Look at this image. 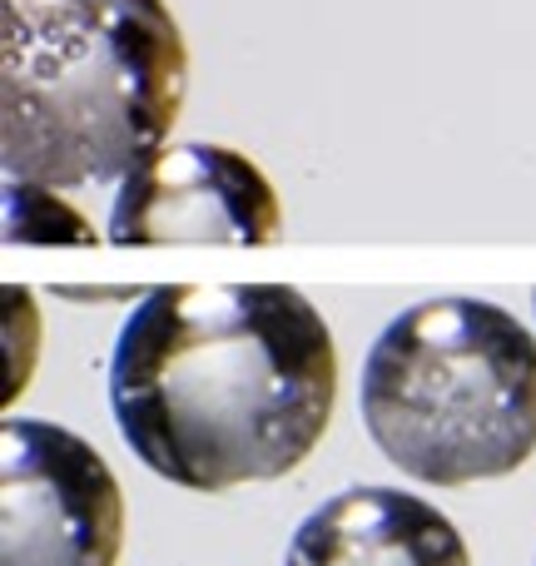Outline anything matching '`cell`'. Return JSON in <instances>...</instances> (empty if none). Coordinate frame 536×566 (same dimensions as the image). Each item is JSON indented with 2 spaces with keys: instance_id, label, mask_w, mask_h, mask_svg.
Instances as JSON below:
<instances>
[{
  "instance_id": "1",
  "label": "cell",
  "mask_w": 536,
  "mask_h": 566,
  "mask_svg": "<svg viewBox=\"0 0 536 566\" xmlns=\"http://www.w3.org/2000/svg\"><path fill=\"white\" fill-rule=\"evenodd\" d=\"M338 348L293 283H175L135 303L109 408L135 458L189 492L293 472L328 432Z\"/></svg>"
},
{
  "instance_id": "2",
  "label": "cell",
  "mask_w": 536,
  "mask_h": 566,
  "mask_svg": "<svg viewBox=\"0 0 536 566\" xmlns=\"http://www.w3.org/2000/svg\"><path fill=\"white\" fill-rule=\"evenodd\" d=\"M189 45L165 0H0V165L40 189L125 185L165 149Z\"/></svg>"
},
{
  "instance_id": "3",
  "label": "cell",
  "mask_w": 536,
  "mask_h": 566,
  "mask_svg": "<svg viewBox=\"0 0 536 566\" xmlns=\"http://www.w3.org/2000/svg\"><path fill=\"white\" fill-rule=\"evenodd\" d=\"M362 428L412 482L467 488L536 452V338L487 298L402 308L362 363Z\"/></svg>"
},
{
  "instance_id": "4",
  "label": "cell",
  "mask_w": 536,
  "mask_h": 566,
  "mask_svg": "<svg viewBox=\"0 0 536 566\" xmlns=\"http://www.w3.org/2000/svg\"><path fill=\"white\" fill-rule=\"evenodd\" d=\"M0 527V566H115L125 492L80 432L45 418H6Z\"/></svg>"
},
{
  "instance_id": "5",
  "label": "cell",
  "mask_w": 536,
  "mask_h": 566,
  "mask_svg": "<svg viewBox=\"0 0 536 566\" xmlns=\"http://www.w3.org/2000/svg\"><path fill=\"white\" fill-rule=\"evenodd\" d=\"M278 195L249 155L224 145H169L119 185L115 244H273Z\"/></svg>"
},
{
  "instance_id": "6",
  "label": "cell",
  "mask_w": 536,
  "mask_h": 566,
  "mask_svg": "<svg viewBox=\"0 0 536 566\" xmlns=\"http://www.w3.org/2000/svg\"><path fill=\"white\" fill-rule=\"evenodd\" d=\"M283 566H472L462 532L398 488H353L298 522Z\"/></svg>"
},
{
  "instance_id": "7",
  "label": "cell",
  "mask_w": 536,
  "mask_h": 566,
  "mask_svg": "<svg viewBox=\"0 0 536 566\" xmlns=\"http://www.w3.org/2000/svg\"><path fill=\"white\" fill-rule=\"evenodd\" d=\"M532 308H536V293H532Z\"/></svg>"
}]
</instances>
